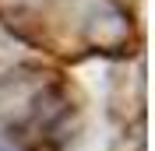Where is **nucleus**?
Here are the masks:
<instances>
[]
</instances>
